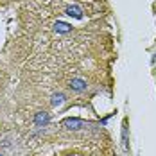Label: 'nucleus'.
<instances>
[{"mask_svg": "<svg viewBox=\"0 0 156 156\" xmlns=\"http://www.w3.org/2000/svg\"><path fill=\"white\" fill-rule=\"evenodd\" d=\"M65 101H66V97H65L63 94H54V95H52V101H50V102H52V106H61Z\"/></svg>", "mask_w": 156, "mask_h": 156, "instance_id": "nucleus-6", "label": "nucleus"}, {"mask_svg": "<svg viewBox=\"0 0 156 156\" xmlns=\"http://www.w3.org/2000/svg\"><path fill=\"white\" fill-rule=\"evenodd\" d=\"M61 124L66 127V129H70V131H77V129H83L84 127V120H81V119H63Z\"/></svg>", "mask_w": 156, "mask_h": 156, "instance_id": "nucleus-1", "label": "nucleus"}, {"mask_svg": "<svg viewBox=\"0 0 156 156\" xmlns=\"http://www.w3.org/2000/svg\"><path fill=\"white\" fill-rule=\"evenodd\" d=\"M47 122H48V113L40 111V113H36V115H34V124H36V126H45Z\"/></svg>", "mask_w": 156, "mask_h": 156, "instance_id": "nucleus-4", "label": "nucleus"}, {"mask_svg": "<svg viewBox=\"0 0 156 156\" xmlns=\"http://www.w3.org/2000/svg\"><path fill=\"white\" fill-rule=\"evenodd\" d=\"M65 13L68 16H74V18H83V9H81L79 5H70V7H66Z\"/></svg>", "mask_w": 156, "mask_h": 156, "instance_id": "nucleus-5", "label": "nucleus"}, {"mask_svg": "<svg viewBox=\"0 0 156 156\" xmlns=\"http://www.w3.org/2000/svg\"><path fill=\"white\" fill-rule=\"evenodd\" d=\"M70 90H74V92H84L86 88H88V83L84 81V79L81 77H74L72 81H70Z\"/></svg>", "mask_w": 156, "mask_h": 156, "instance_id": "nucleus-2", "label": "nucleus"}, {"mask_svg": "<svg viewBox=\"0 0 156 156\" xmlns=\"http://www.w3.org/2000/svg\"><path fill=\"white\" fill-rule=\"evenodd\" d=\"M54 31L58 32V34H68V32L72 31V25L66 23V22H56L54 23Z\"/></svg>", "mask_w": 156, "mask_h": 156, "instance_id": "nucleus-3", "label": "nucleus"}]
</instances>
